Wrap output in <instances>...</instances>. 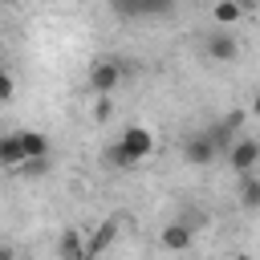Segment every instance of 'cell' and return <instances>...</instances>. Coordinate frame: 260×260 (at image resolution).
I'll return each instance as SVG.
<instances>
[{
	"instance_id": "cell-1",
	"label": "cell",
	"mask_w": 260,
	"mask_h": 260,
	"mask_svg": "<svg viewBox=\"0 0 260 260\" xmlns=\"http://www.w3.org/2000/svg\"><path fill=\"white\" fill-rule=\"evenodd\" d=\"M122 77H126V69H122V61H114V57H98L93 65H89V89L93 93H114L118 85H122Z\"/></svg>"
},
{
	"instance_id": "cell-2",
	"label": "cell",
	"mask_w": 260,
	"mask_h": 260,
	"mask_svg": "<svg viewBox=\"0 0 260 260\" xmlns=\"http://www.w3.org/2000/svg\"><path fill=\"white\" fill-rule=\"evenodd\" d=\"M215 158H219V150H215V142L207 138V130H195V134L183 138V162H191V167H211Z\"/></svg>"
},
{
	"instance_id": "cell-3",
	"label": "cell",
	"mask_w": 260,
	"mask_h": 260,
	"mask_svg": "<svg viewBox=\"0 0 260 260\" xmlns=\"http://www.w3.org/2000/svg\"><path fill=\"white\" fill-rule=\"evenodd\" d=\"M223 154H228V167H232L236 175H244V171H256V162H260V142H256V138H232Z\"/></svg>"
},
{
	"instance_id": "cell-4",
	"label": "cell",
	"mask_w": 260,
	"mask_h": 260,
	"mask_svg": "<svg viewBox=\"0 0 260 260\" xmlns=\"http://www.w3.org/2000/svg\"><path fill=\"white\" fill-rule=\"evenodd\" d=\"M118 142H122V150H126L134 162H142V158H150V154H154V134H150L146 126H126Z\"/></svg>"
},
{
	"instance_id": "cell-5",
	"label": "cell",
	"mask_w": 260,
	"mask_h": 260,
	"mask_svg": "<svg viewBox=\"0 0 260 260\" xmlns=\"http://www.w3.org/2000/svg\"><path fill=\"white\" fill-rule=\"evenodd\" d=\"M203 49H207V57H211L215 65H232V61L240 57V41L232 37V28H219V32H211Z\"/></svg>"
},
{
	"instance_id": "cell-6",
	"label": "cell",
	"mask_w": 260,
	"mask_h": 260,
	"mask_svg": "<svg viewBox=\"0 0 260 260\" xmlns=\"http://www.w3.org/2000/svg\"><path fill=\"white\" fill-rule=\"evenodd\" d=\"M114 236H118V219H106L89 240H81V260H89V256H102L110 244H114Z\"/></svg>"
},
{
	"instance_id": "cell-7",
	"label": "cell",
	"mask_w": 260,
	"mask_h": 260,
	"mask_svg": "<svg viewBox=\"0 0 260 260\" xmlns=\"http://www.w3.org/2000/svg\"><path fill=\"white\" fill-rule=\"evenodd\" d=\"M158 244H162V252H187L191 244H195V232L187 228V223H167L162 228V236H158Z\"/></svg>"
},
{
	"instance_id": "cell-8",
	"label": "cell",
	"mask_w": 260,
	"mask_h": 260,
	"mask_svg": "<svg viewBox=\"0 0 260 260\" xmlns=\"http://www.w3.org/2000/svg\"><path fill=\"white\" fill-rule=\"evenodd\" d=\"M240 126H244V114H228V118H219V122L207 130V138L215 142V150H219V154L228 150V142L236 138V130H240Z\"/></svg>"
},
{
	"instance_id": "cell-9",
	"label": "cell",
	"mask_w": 260,
	"mask_h": 260,
	"mask_svg": "<svg viewBox=\"0 0 260 260\" xmlns=\"http://www.w3.org/2000/svg\"><path fill=\"white\" fill-rule=\"evenodd\" d=\"M16 138H20L24 158H45V154H49V138H45L41 130H16Z\"/></svg>"
},
{
	"instance_id": "cell-10",
	"label": "cell",
	"mask_w": 260,
	"mask_h": 260,
	"mask_svg": "<svg viewBox=\"0 0 260 260\" xmlns=\"http://www.w3.org/2000/svg\"><path fill=\"white\" fill-rule=\"evenodd\" d=\"M240 203H244L248 211L260 207V175H256V171H244V175H240Z\"/></svg>"
},
{
	"instance_id": "cell-11",
	"label": "cell",
	"mask_w": 260,
	"mask_h": 260,
	"mask_svg": "<svg viewBox=\"0 0 260 260\" xmlns=\"http://www.w3.org/2000/svg\"><path fill=\"white\" fill-rule=\"evenodd\" d=\"M24 162V150H20V138L16 134H0V167H20Z\"/></svg>"
},
{
	"instance_id": "cell-12",
	"label": "cell",
	"mask_w": 260,
	"mask_h": 260,
	"mask_svg": "<svg viewBox=\"0 0 260 260\" xmlns=\"http://www.w3.org/2000/svg\"><path fill=\"white\" fill-rule=\"evenodd\" d=\"M211 16H215V24H219V28H232V24H240V16H244V8H240L236 0H215V8H211Z\"/></svg>"
},
{
	"instance_id": "cell-13",
	"label": "cell",
	"mask_w": 260,
	"mask_h": 260,
	"mask_svg": "<svg viewBox=\"0 0 260 260\" xmlns=\"http://www.w3.org/2000/svg\"><path fill=\"white\" fill-rule=\"evenodd\" d=\"M57 252L69 256V260H81V232H77V228H65L61 240H57Z\"/></svg>"
},
{
	"instance_id": "cell-14",
	"label": "cell",
	"mask_w": 260,
	"mask_h": 260,
	"mask_svg": "<svg viewBox=\"0 0 260 260\" xmlns=\"http://www.w3.org/2000/svg\"><path fill=\"white\" fill-rule=\"evenodd\" d=\"M106 162H110L114 171H130V167H138V162L122 150V142H110V146H106Z\"/></svg>"
},
{
	"instance_id": "cell-15",
	"label": "cell",
	"mask_w": 260,
	"mask_h": 260,
	"mask_svg": "<svg viewBox=\"0 0 260 260\" xmlns=\"http://www.w3.org/2000/svg\"><path fill=\"white\" fill-rule=\"evenodd\" d=\"M175 0H138V16H171Z\"/></svg>"
},
{
	"instance_id": "cell-16",
	"label": "cell",
	"mask_w": 260,
	"mask_h": 260,
	"mask_svg": "<svg viewBox=\"0 0 260 260\" xmlns=\"http://www.w3.org/2000/svg\"><path fill=\"white\" fill-rule=\"evenodd\" d=\"M110 8H114L122 20H138V0H110Z\"/></svg>"
},
{
	"instance_id": "cell-17",
	"label": "cell",
	"mask_w": 260,
	"mask_h": 260,
	"mask_svg": "<svg viewBox=\"0 0 260 260\" xmlns=\"http://www.w3.org/2000/svg\"><path fill=\"white\" fill-rule=\"evenodd\" d=\"M12 93H16V81H12V73H8V69H0V106H4V102H12Z\"/></svg>"
},
{
	"instance_id": "cell-18",
	"label": "cell",
	"mask_w": 260,
	"mask_h": 260,
	"mask_svg": "<svg viewBox=\"0 0 260 260\" xmlns=\"http://www.w3.org/2000/svg\"><path fill=\"white\" fill-rule=\"evenodd\" d=\"M179 223H187L191 232H199V228L207 223V215H203V211H183V215H179Z\"/></svg>"
},
{
	"instance_id": "cell-19",
	"label": "cell",
	"mask_w": 260,
	"mask_h": 260,
	"mask_svg": "<svg viewBox=\"0 0 260 260\" xmlns=\"http://www.w3.org/2000/svg\"><path fill=\"white\" fill-rule=\"evenodd\" d=\"M236 4H240V8H244V12H248V8H256V4H260V0H236Z\"/></svg>"
},
{
	"instance_id": "cell-20",
	"label": "cell",
	"mask_w": 260,
	"mask_h": 260,
	"mask_svg": "<svg viewBox=\"0 0 260 260\" xmlns=\"http://www.w3.org/2000/svg\"><path fill=\"white\" fill-rule=\"evenodd\" d=\"M0 256H12V248H0Z\"/></svg>"
},
{
	"instance_id": "cell-21",
	"label": "cell",
	"mask_w": 260,
	"mask_h": 260,
	"mask_svg": "<svg viewBox=\"0 0 260 260\" xmlns=\"http://www.w3.org/2000/svg\"><path fill=\"white\" fill-rule=\"evenodd\" d=\"M0 4H24V0H0Z\"/></svg>"
}]
</instances>
